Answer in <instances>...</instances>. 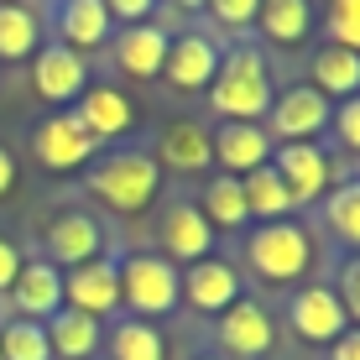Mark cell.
Here are the masks:
<instances>
[{"label":"cell","instance_id":"1","mask_svg":"<svg viewBox=\"0 0 360 360\" xmlns=\"http://www.w3.org/2000/svg\"><path fill=\"white\" fill-rule=\"evenodd\" d=\"M209 105H214L219 120H266V110H271L266 58L245 42L219 53V68L209 79Z\"/></svg>","mask_w":360,"mask_h":360},{"label":"cell","instance_id":"2","mask_svg":"<svg viewBox=\"0 0 360 360\" xmlns=\"http://www.w3.org/2000/svg\"><path fill=\"white\" fill-rule=\"evenodd\" d=\"M162 188V167L152 152H110L89 162V193L120 214H141Z\"/></svg>","mask_w":360,"mask_h":360},{"label":"cell","instance_id":"3","mask_svg":"<svg viewBox=\"0 0 360 360\" xmlns=\"http://www.w3.org/2000/svg\"><path fill=\"white\" fill-rule=\"evenodd\" d=\"M120 271V308H131L136 319H162L183 303V271L157 251H131L126 262H115Z\"/></svg>","mask_w":360,"mask_h":360},{"label":"cell","instance_id":"4","mask_svg":"<svg viewBox=\"0 0 360 360\" xmlns=\"http://www.w3.org/2000/svg\"><path fill=\"white\" fill-rule=\"evenodd\" d=\"M245 262L256 266L262 282H297L314 262V245H308V230L297 219H266V225L251 230L245 240Z\"/></svg>","mask_w":360,"mask_h":360},{"label":"cell","instance_id":"5","mask_svg":"<svg viewBox=\"0 0 360 360\" xmlns=\"http://www.w3.org/2000/svg\"><path fill=\"white\" fill-rule=\"evenodd\" d=\"M94 152H99V141L84 131V120L73 110H53V115H42L32 126V157L47 172H79L94 162Z\"/></svg>","mask_w":360,"mask_h":360},{"label":"cell","instance_id":"6","mask_svg":"<svg viewBox=\"0 0 360 360\" xmlns=\"http://www.w3.org/2000/svg\"><path fill=\"white\" fill-rule=\"evenodd\" d=\"M329 115H334V105L314 84H292V89L271 94V110H266L262 126H266L271 141H314L329 126Z\"/></svg>","mask_w":360,"mask_h":360},{"label":"cell","instance_id":"7","mask_svg":"<svg viewBox=\"0 0 360 360\" xmlns=\"http://www.w3.org/2000/svg\"><path fill=\"white\" fill-rule=\"evenodd\" d=\"M271 172L292 193V209L319 204L329 193V152L314 146V141H277L271 146Z\"/></svg>","mask_w":360,"mask_h":360},{"label":"cell","instance_id":"8","mask_svg":"<svg viewBox=\"0 0 360 360\" xmlns=\"http://www.w3.org/2000/svg\"><path fill=\"white\" fill-rule=\"evenodd\" d=\"M63 308L73 314H89V319H110L120 314V271L110 256H94L84 266L63 271Z\"/></svg>","mask_w":360,"mask_h":360},{"label":"cell","instance_id":"9","mask_svg":"<svg viewBox=\"0 0 360 360\" xmlns=\"http://www.w3.org/2000/svg\"><path fill=\"white\" fill-rule=\"evenodd\" d=\"M32 89L47 99V105H73L84 89H89V63L84 53H73L63 42H47L32 53Z\"/></svg>","mask_w":360,"mask_h":360},{"label":"cell","instance_id":"10","mask_svg":"<svg viewBox=\"0 0 360 360\" xmlns=\"http://www.w3.org/2000/svg\"><path fill=\"white\" fill-rule=\"evenodd\" d=\"M42 240H47L42 262H53V266H84L94 256H105V225H99L89 209H63L42 230Z\"/></svg>","mask_w":360,"mask_h":360},{"label":"cell","instance_id":"11","mask_svg":"<svg viewBox=\"0 0 360 360\" xmlns=\"http://www.w3.org/2000/svg\"><path fill=\"white\" fill-rule=\"evenodd\" d=\"M288 324H292L297 340H308V345H334L345 329H350V319H345V308H340V297H334V288H324V282H308V288L292 292Z\"/></svg>","mask_w":360,"mask_h":360},{"label":"cell","instance_id":"12","mask_svg":"<svg viewBox=\"0 0 360 360\" xmlns=\"http://www.w3.org/2000/svg\"><path fill=\"white\" fill-rule=\"evenodd\" d=\"M167 27L157 21H136V27L110 32V58L126 79H162V58H167Z\"/></svg>","mask_w":360,"mask_h":360},{"label":"cell","instance_id":"13","mask_svg":"<svg viewBox=\"0 0 360 360\" xmlns=\"http://www.w3.org/2000/svg\"><path fill=\"white\" fill-rule=\"evenodd\" d=\"M214 68H219V47H214V37H209V32H183V37H172V42H167L162 79L172 84V89H183V94L209 89Z\"/></svg>","mask_w":360,"mask_h":360},{"label":"cell","instance_id":"14","mask_svg":"<svg viewBox=\"0 0 360 360\" xmlns=\"http://www.w3.org/2000/svg\"><path fill=\"white\" fill-rule=\"evenodd\" d=\"M209 146H214V162L230 172V178H245L251 167H266L271 162V136L262 120H219V131L209 136Z\"/></svg>","mask_w":360,"mask_h":360},{"label":"cell","instance_id":"15","mask_svg":"<svg viewBox=\"0 0 360 360\" xmlns=\"http://www.w3.org/2000/svg\"><path fill=\"white\" fill-rule=\"evenodd\" d=\"M157 240H162V251L172 266L178 262H204L209 251H214V230H209V219L198 214V204H188V198H178V204L162 214V225H157Z\"/></svg>","mask_w":360,"mask_h":360},{"label":"cell","instance_id":"16","mask_svg":"<svg viewBox=\"0 0 360 360\" xmlns=\"http://www.w3.org/2000/svg\"><path fill=\"white\" fill-rule=\"evenodd\" d=\"M11 308H16V319L47 324L63 308V271L53 262H21L16 282H11Z\"/></svg>","mask_w":360,"mask_h":360},{"label":"cell","instance_id":"17","mask_svg":"<svg viewBox=\"0 0 360 360\" xmlns=\"http://www.w3.org/2000/svg\"><path fill=\"white\" fill-rule=\"evenodd\" d=\"M271 340H277V329H271V314L256 297H235V303L219 314V345H225L230 355H266Z\"/></svg>","mask_w":360,"mask_h":360},{"label":"cell","instance_id":"18","mask_svg":"<svg viewBox=\"0 0 360 360\" xmlns=\"http://www.w3.org/2000/svg\"><path fill=\"white\" fill-rule=\"evenodd\" d=\"M240 292V271H235L230 262H193L188 271H183V303L198 308V314H225V308L235 303Z\"/></svg>","mask_w":360,"mask_h":360},{"label":"cell","instance_id":"19","mask_svg":"<svg viewBox=\"0 0 360 360\" xmlns=\"http://www.w3.org/2000/svg\"><path fill=\"white\" fill-rule=\"evenodd\" d=\"M73 115L84 120V131H89L94 141H115V136H126L136 126L131 99L120 89H110V84H89V89L73 99Z\"/></svg>","mask_w":360,"mask_h":360},{"label":"cell","instance_id":"20","mask_svg":"<svg viewBox=\"0 0 360 360\" xmlns=\"http://www.w3.org/2000/svg\"><path fill=\"white\" fill-rule=\"evenodd\" d=\"M58 42L73 47V53L89 58L94 47L110 42V32H115V21H110L105 0H58Z\"/></svg>","mask_w":360,"mask_h":360},{"label":"cell","instance_id":"21","mask_svg":"<svg viewBox=\"0 0 360 360\" xmlns=\"http://www.w3.org/2000/svg\"><path fill=\"white\" fill-rule=\"evenodd\" d=\"M214 162V146H209V131L198 120H172V126L157 136V167L172 172H204Z\"/></svg>","mask_w":360,"mask_h":360},{"label":"cell","instance_id":"22","mask_svg":"<svg viewBox=\"0 0 360 360\" xmlns=\"http://www.w3.org/2000/svg\"><path fill=\"white\" fill-rule=\"evenodd\" d=\"M99 345H105V329L89 314H73V308H58L47 319V350L53 360H94Z\"/></svg>","mask_w":360,"mask_h":360},{"label":"cell","instance_id":"23","mask_svg":"<svg viewBox=\"0 0 360 360\" xmlns=\"http://www.w3.org/2000/svg\"><path fill=\"white\" fill-rule=\"evenodd\" d=\"M308 73H314V89L324 94V99H350V94H360V53H350V47L324 42L314 53V63H308Z\"/></svg>","mask_w":360,"mask_h":360},{"label":"cell","instance_id":"24","mask_svg":"<svg viewBox=\"0 0 360 360\" xmlns=\"http://www.w3.org/2000/svg\"><path fill=\"white\" fill-rule=\"evenodd\" d=\"M314 0H262V11H256V27H262L271 42L282 47H297L308 42V32H314Z\"/></svg>","mask_w":360,"mask_h":360},{"label":"cell","instance_id":"25","mask_svg":"<svg viewBox=\"0 0 360 360\" xmlns=\"http://www.w3.org/2000/svg\"><path fill=\"white\" fill-rule=\"evenodd\" d=\"M198 214L209 219V230H240V225H251V209H245V188H240V178H230V172H219L214 183L204 188V204H198Z\"/></svg>","mask_w":360,"mask_h":360},{"label":"cell","instance_id":"26","mask_svg":"<svg viewBox=\"0 0 360 360\" xmlns=\"http://www.w3.org/2000/svg\"><path fill=\"white\" fill-rule=\"evenodd\" d=\"M37 47H42V21L27 6L6 0L0 6V63H27Z\"/></svg>","mask_w":360,"mask_h":360},{"label":"cell","instance_id":"27","mask_svg":"<svg viewBox=\"0 0 360 360\" xmlns=\"http://www.w3.org/2000/svg\"><path fill=\"white\" fill-rule=\"evenodd\" d=\"M240 188H245V209H251L262 225H266V219H288L292 214V193L282 188V178L271 172V162L266 167H251L240 178Z\"/></svg>","mask_w":360,"mask_h":360},{"label":"cell","instance_id":"28","mask_svg":"<svg viewBox=\"0 0 360 360\" xmlns=\"http://www.w3.org/2000/svg\"><path fill=\"white\" fill-rule=\"evenodd\" d=\"M105 345H110V360H167L162 329L146 324V319H120Z\"/></svg>","mask_w":360,"mask_h":360},{"label":"cell","instance_id":"29","mask_svg":"<svg viewBox=\"0 0 360 360\" xmlns=\"http://www.w3.org/2000/svg\"><path fill=\"white\" fill-rule=\"evenodd\" d=\"M324 225H329L334 240L360 251V178H345L340 188L324 193Z\"/></svg>","mask_w":360,"mask_h":360},{"label":"cell","instance_id":"30","mask_svg":"<svg viewBox=\"0 0 360 360\" xmlns=\"http://www.w3.org/2000/svg\"><path fill=\"white\" fill-rule=\"evenodd\" d=\"M0 360H53L47 324H37V319H6L0 324Z\"/></svg>","mask_w":360,"mask_h":360},{"label":"cell","instance_id":"31","mask_svg":"<svg viewBox=\"0 0 360 360\" xmlns=\"http://www.w3.org/2000/svg\"><path fill=\"white\" fill-rule=\"evenodd\" d=\"M324 32H329L334 47H350V53H360V0H329Z\"/></svg>","mask_w":360,"mask_h":360},{"label":"cell","instance_id":"32","mask_svg":"<svg viewBox=\"0 0 360 360\" xmlns=\"http://www.w3.org/2000/svg\"><path fill=\"white\" fill-rule=\"evenodd\" d=\"M204 6H209V16H214L225 32H245V27H256L262 0H204Z\"/></svg>","mask_w":360,"mask_h":360},{"label":"cell","instance_id":"33","mask_svg":"<svg viewBox=\"0 0 360 360\" xmlns=\"http://www.w3.org/2000/svg\"><path fill=\"white\" fill-rule=\"evenodd\" d=\"M329 126H334V136H340L345 152H360V94L340 99V110L329 115Z\"/></svg>","mask_w":360,"mask_h":360},{"label":"cell","instance_id":"34","mask_svg":"<svg viewBox=\"0 0 360 360\" xmlns=\"http://www.w3.org/2000/svg\"><path fill=\"white\" fill-rule=\"evenodd\" d=\"M340 308H345V319H355V329H360V256H350V262L340 266Z\"/></svg>","mask_w":360,"mask_h":360},{"label":"cell","instance_id":"35","mask_svg":"<svg viewBox=\"0 0 360 360\" xmlns=\"http://www.w3.org/2000/svg\"><path fill=\"white\" fill-rule=\"evenodd\" d=\"M110 21H126V27H136V21H146L157 11V0H105Z\"/></svg>","mask_w":360,"mask_h":360},{"label":"cell","instance_id":"36","mask_svg":"<svg viewBox=\"0 0 360 360\" xmlns=\"http://www.w3.org/2000/svg\"><path fill=\"white\" fill-rule=\"evenodd\" d=\"M16 271H21V251L0 235V292H11V282H16Z\"/></svg>","mask_w":360,"mask_h":360},{"label":"cell","instance_id":"37","mask_svg":"<svg viewBox=\"0 0 360 360\" xmlns=\"http://www.w3.org/2000/svg\"><path fill=\"white\" fill-rule=\"evenodd\" d=\"M329 360H360V329H345L340 340L329 345Z\"/></svg>","mask_w":360,"mask_h":360},{"label":"cell","instance_id":"38","mask_svg":"<svg viewBox=\"0 0 360 360\" xmlns=\"http://www.w3.org/2000/svg\"><path fill=\"white\" fill-rule=\"evenodd\" d=\"M11 188H16V157H11L6 146H0V198H6Z\"/></svg>","mask_w":360,"mask_h":360},{"label":"cell","instance_id":"39","mask_svg":"<svg viewBox=\"0 0 360 360\" xmlns=\"http://www.w3.org/2000/svg\"><path fill=\"white\" fill-rule=\"evenodd\" d=\"M183 6H204V0H183Z\"/></svg>","mask_w":360,"mask_h":360},{"label":"cell","instance_id":"40","mask_svg":"<svg viewBox=\"0 0 360 360\" xmlns=\"http://www.w3.org/2000/svg\"><path fill=\"white\" fill-rule=\"evenodd\" d=\"M204 360H219V355H204Z\"/></svg>","mask_w":360,"mask_h":360},{"label":"cell","instance_id":"41","mask_svg":"<svg viewBox=\"0 0 360 360\" xmlns=\"http://www.w3.org/2000/svg\"><path fill=\"white\" fill-rule=\"evenodd\" d=\"M0 6H6V0H0Z\"/></svg>","mask_w":360,"mask_h":360}]
</instances>
